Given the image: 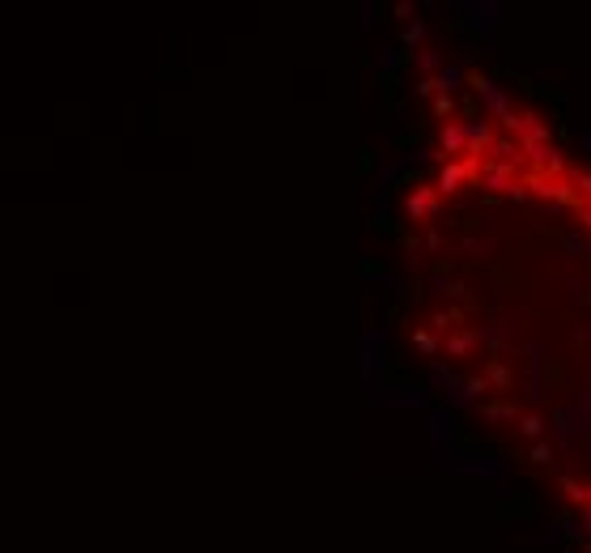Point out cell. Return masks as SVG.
<instances>
[{
    "instance_id": "cell-13",
    "label": "cell",
    "mask_w": 591,
    "mask_h": 553,
    "mask_svg": "<svg viewBox=\"0 0 591 553\" xmlns=\"http://www.w3.org/2000/svg\"><path fill=\"white\" fill-rule=\"evenodd\" d=\"M557 489L566 493V503H583V507H591V489H587L583 481H574V477H557Z\"/></svg>"
},
{
    "instance_id": "cell-27",
    "label": "cell",
    "mask_w": 591,
    "mask_h": 553,
    "mask_svg": "<svg viewBox=\"0 0 591 553\" xmlns=\"http://www.w3.org/2000/svg\"><path fill=\"white\" fill-rule=\"evenodd\" d=\"M578 226L591 234V204H583V209H578Z\"/></svg>"
},
{
    "instance_id": "cell-10",
    "label": "cell",
    "mask_w": 591,
    "mask_h": 553,
    "mask_svg": "<svg viewBox=\"0 0 591 553\" xmlns=\"http://www.w3.org/2000/svg\"><path fill=\"white\" fill-rule=\"evenodd\" d=\"M485 379H490V387H498V392H511V387H515V370H511L502 358H490Z\"/></svg>"
},
{
    "instance_id": "cell-2",
    "label": "cell",
    "mask_w": 591,
    "mask_h": 553,
    "mask_svg": "<svg viewBox=\"0 0 591 553\" xmlns=\"http://www.w3.org/2000/svg\"><path fill=\"white\" fill-rule=\"evenodd\" d=\"M439 209H443V196H439V188H429V183L413 188L408 200H404V213H408L413 221H434Z\"/></svg>"
},
{
    "instance_id": "cell-18",
    "label": "cell",
    "mask_w": 591,
    "mask_h": 553,
    "mask_svg": "<svg viewBox=\"0 0 591 553\" xmlns=\"http://www.w3.org/2000/svg\"><path fill=\"white\" fill-rule=\"evenodd\" d=\"M527 460H532L536 468H549V464H553V442H549V438H541V442H532V451H527Z\"/></svg>"
},
{
    "instance_id": "cell-29",
    "label": "cell",
    "mask_w": 591,
    "mask_h": 553,
    "mask_svg": "<svg viewBox=\"0 0 591 553\" xmlns=\"http://www.w3.org/2000/svg\"><path fill=\"white\" fill-rule=\"evenodd\" d=\"M583 532H591V507H587V515H583Z\"/></svg>"
},
{
    "instance_id": "cell-9",
    "label": "cell",
    "mask_w": 591,
    "mask_h": 553,
    "mask_svg": "<svg viewBox=\"0 0 591 553\" xmlns=\"http://www.w3.org/2000/svg\"><path fill=\"white\" fill-rule=\"evenodd\" d=\"M460 328H464V311L460 307H443V311L429 315V332H439V337H451V332H460Z\"/></svg>"
},
{
    "instance_id": "cell-14",
    "label": "cell",
    "mask_w": 591,
    "mask_h": 553,
    "mask_svg": "<svg viewBox=\"0 0 591 553\" xmlns=\"http://www.w3.org/2000/svg\"><path fill=\"white\" fill-rule=\"evenodd\" d=\"M485 392H490V379H485V374H472V379H464V392H460L455 400H460V405H476Z\"/></svg>"
},
{
    "instance_id": "cell-3",
    "label": "cell",
    "mask_w": 591,
    "mask_h": 553,
    "mask_svg": "<svg viewBox=\"0 0 591 553\" xmlns=\"http://www.w3.org/2000/svg\"><path fill=\"white\" fill-rule=\"evenodd\" d=\"M464 128H468V158H480V162H485L490 149H494V141H498V128L485 124V120H464Z\"/></svg>"
},
{
    "instance_id": "cell-30",
    "label": "cell",
    "mask_w": 591,
    "mask_h": 553,
    "mask_svg": "<svg viewBox=\"0 0 591 553\" xmlns=\"http://www.w3.org/2000/svg\"><path fill=\"white\" fill-rule=\"evenodd\" d=\"M583 149H587V153H591V132H587V136H583Z\"/></svg>"
},
{
    "instance_id": "cell-24",
    "label": "cell",
    "mask_w": 591,
    "mask_h": 553,
    "mask_svg": "<svg viewBox=\"0 0 591 553\" xmlns=\"http://www.w3.org/2000/svg\"><path fill=\"white\" fill-rule=\"evenodd\" d=\"M464 247H468V251H476L480 260H490V251H494V243H480V239H464Z\"/></svg>"
},
{
    "instance_id": "cell-28",
    "label": "cell",
    "mask_w": 591,
    "mask_h": 553,
    "mask_svg": "<svg viewBox=\"0 0 591 553\" xmlns=\"http://www.w3.org/2000/svg\"><path fill=\"white\" fill-rule=\"evenodd\" d=\"M392 13H396V18H408V22H413V13H417V9H413V5H396Z\"/></svg>"
},
{
    "instance_id": "cell-1",
    "label": "cell",
    "mask_w": 591,
    "mask_h": 553,
    "mask_svg": "<svg viewBox=\"0 0 591 553\" xmlns=\"http://www.w3.org/2000/svg\"><path fill=\"white\" fill-rule=\"evenodd\" d=\"M502 128L515 136V141H536V145H549L553 141V128L549 124H541V115H536V111H511V115L502 120Z\"/></svg>"
},
{
    "instance_id": "cell-5",
    "label": "cell",
    "mask_w": 591,
    "mask_h": 553,
    "mask_svg": "<svg viewBox=\"0 0 591 553\" xmlns=\"http://www.w3.org/2000/svg\"><path fill=\"white\" fill-rule=\"evenodd\" d=\"M480 341H485V332H476V328H460V332H451V337H443V349H447L451 358H468Z\"/></svg>"
},
{
    "instance_id": "cell-17",
    "label": "cell",
    "mask_w": 591,
    "mask_h": 553,
    "mask_svg": "<svg viewBox=\"0 0 591 553\" xmlns=\"http://www.w3.org/2000/svg\"><path fill=\"white\" fill-rule=\"evenodd\" d=\"M425 30H429V26H425L421 18H413V22L404 26V47H408V55H413V51H421V43H425Z\"/></svg>"
},
{
    "instance_id": "cell-7",
    "label": "cell",
    "mask_w": 591,
    "mask_h": 553,
    "mask_svg": "<svg viewBox=\"0 0 591 553\" xmlns=\"http://www.w3.org/2000/svg\"><path fill=\"white\" fill-rule=\"evenodd\" d=\"M468 183V171H464V162H443V171H439V196H455L460 188Z\"/></svg>"
},
{
    "instance_id": "cell-15",
    "label": "cell",
    "mask_w": 591,
    "mask_h": 553,
    "mask_svg": "<svg viewBox=\"0 0 591 553\" xmlns=\"http://www.w3.org/2000/svg\"><path fill=\"white\" fill-rule=\"evenodd\" d=\"M515 426H519V434H523L527 442H541V438H545V417H541V413H523Z\"/></svg>"
},
{
    "instance_id": "cell-8",
    "label": "cell",
    "mask_w": 591,
    "mask_h": 553,
    "mask_svg": "<svg viewBox=\"0 0 591 553\" xmlns=\"http://www.w3.org/2000/svg\"><path fill=\"white\" fill-rule=\"evenodd\" d=\"M408 60L421 69V77H439L443 69H447V55H443V47H421V51H413Z\"/></svg>"
},
{
    "instance_id": "cell-26",
    "label": "cell",
    "mask_w": 591,
    "mask_h": 553,
    "mask_svg": "<svg viewBox=\"0 0 591 553\" xmlns=\"http://www.w3.org/2000/svg\"><path fill=\"white\" fill-rule=\"evenodd\" d=\"M553 426H557V434H570V430H574V426H570V413H557Z\"/></svg>"
},
{
    "instance_id": "cell-20",
    "label": "cell",
    "mask_w": 591,
    "mask_h": 553,
    "mask_svg": "<svg viewBox=\"0 0 591 553\" xmlns=\"http://www.w3.org/2000/svg\"><path fill=\"white\" fill-rule=\"evenodd\" d=\"M574 188H578V196H583V204H591V171H574L570 166V175H566Z\"/></svg>"
},
{
    "instance_id": "cell-11",
    "label": "cell",
    "mask_w": 591,
    "mask_h": 553,
    "mask_svg": "<svg viewBox=\"0 0 591 553\" xmlns=\"http://www.w3.org/2000/svg\"><path fill=\"white\" fill-rule=\"evenodd\" d=\"M480 413H485L490 421H519L523 417V409L515 400H485V405H480Z\"/></svg>"
},
{
    "instance_id": "cell-16",
    "label": "cell",
    "mask_w": 591,
    "mask_h": 553,
    "mask_svg": "<svg viewBox=\"0 0 591 553\" xmlns=\"http://www.w3.org/2000/svg\"><path fill=\"white\" fill-rule=\"evenodd\" d=\"M413 345H417L421 354L434 358V354L443 349V337H439V332H429V328H413Z\"/></svg>"
},
{
    "instance_id": "cell-19",
    "label": "cell",
    "mask_w": 591,
    "mask_h": 553,
    "mask_svg": "<svg viewBox=\"0 0 591 553\" xmlns=\"http://www.w3.org/2000/svg\"><path fill=\"white\" fill-rule=\"evenodd\" d=\"M429 115H434V120H451V115H455V94H434V102H429Z\"/></svg>"
},
{
    "instance_id": "cell-21",
    "label": "cell",
    "mask_w": 591,
    "mask_h": 553,
    "mask_svg": "<svg viewBox=\"0 0 591 553\" xmlns=\"http://www.w3.org/2000/svg\"><path fill=\"white\" fill-rule=\"evenodd\" d=\"M562 247H566V251H570V255H578V260H583V255H587V251H591V243H587V239H583V234H566V239H562Z\"/></svg>"
},
{
    "instance_id": "cell-31",
    "label": "cell",
    "mask_w": 591,
    "mask_h": 553,
    "mask_svg": "<svg viewBox=\"0 0 591 553\" xmlns=\"http://www.w3.org/2000/svg\"><path fill=\"white\" fill-rule=\"evenodd\" d=\"M587 489H591V485H587Z\"/></svg>"
},
{
    "instance_id": "cell-22",
    "label": "cell",
    "mask_w": 591,
    "mask_h": 553,
    "mask_svg": "<svg viewBox=\"0 0 591 553\" xmlns=\"http://www.w3.org/2000/svg\"><path fill=\"white\" fill-rule=\"evenodd\" d=\"M413 94H417V98H429V102H434V94H439V77H421V81L413 85Z\"/></svg>"
},
{
    "instance_id": "cell-25",
    "label": "cell",
    "mask_w": 591,
    "mask_h": 553,
    "mask_svg": "<svg viewBox=\"0 0 591 553\" xmlns=\"http://www.w3.org/2000/svg\"><path fill=\"white\" fill-rule=\"evenodd\" d=\"M425 247H429V251H439V247H443V230L429 226V230H425Z\"/></svg>"
},
{
    "instance_id": "cell-23",
    "label": "cell",
    "mask_w": 591,
    "mask_h": 553,
    "mask_svg": "<svg viewBox=\"0 0 591 553\" xmlns=\"http://www.w3.org/2000/svg\"><path fill=\"white\" fill-rule=\"evenodd\" d=\"M506 196H511L515 204H527V200H532V192H527V183H523V179H515V188H511Z\"/></svg>"
},
{
    "instance_id": "cell-12",
    "label": "cell",
    "mask_w": 591,
    "mask_h": 553,
    "mask_svg": "<svg viewBox=\"0 0 591 553\" xmlns=\"http://www.w3.org/2000/svg\"><path fill=\"white\" fill-rule=\"evenodd\" d=\"M468 85V73L464 69H455V64H447L443 73H439V94H455L460 98V90Z\"/></svg>"
},
{
    "instance_id": "cell-4",
    "label": "cell",
    "mask_w": 591,
    "mask_h": 553,
    "mask_svg": "<svg viewBox=\"0 0 591 553\" xmlns=\"http://www.w3.org/2000/svg\"><path fill=\"white\" fill-rule=\"evenodd\" d=\"M468 153V128H464V120L460 124H443V132H439V158L443 162H460Z\"/></svg>"
},
{
    "instance_id": "cell-6",
    "label": "cell",
    "mask_w": 591,
    "mask_h": 553,
    "mask_svg": "<svg viewBox=\"0 0 591 553\" xmlns=\"http://www.w3.org/2000/svg\"><path fill=\"white\" fill-rule=\"evenodd\" d=\"M515 175H519V166H502V162H485V188L490 192H511L515 188Z\"/></svg>"
}]
</instances>
